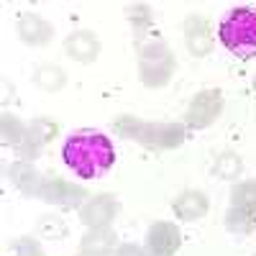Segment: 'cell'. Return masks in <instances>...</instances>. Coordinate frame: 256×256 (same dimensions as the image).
<instances>
[{
  "label": "cell",
  "mask_w": 256,
  "mask_h": 256,
  "mask_svg": "<svg viewBox=\"0 0 256 256\" xmlns=\"http://www.w3.org/2000/svg\"><path fill=\"white\" fill-rule=\"evenodd\" d=\"M64 164H67L77 177L95 180L102 177L116 162L113 144L102 134H77L64 144Z\"/></svg>",
  "instance_id": "1"
},
{
  "label": "cell",
  "mask_w": 256,
  "mask_h": 256,
  "mask_svg": "<svg viewBox=\"0 0 256 256\" xmlns=\"http://www.w3.org/2000/svg\"><path fill=\"white\" fill-rule=\"evenodd\" d=\"M220 41L228 52H233L238 59L256 56V10L251 8H236L220 20Z\"/></svg>",
  "instance_id": "2"
},
{
  "label": "cell",
  "mask_w": 256,
  "mask_h": 256,
  "mask_svg": "<svg viewBox=\"0 0 256 256\" xmlns=\"http://www.w3.org/2000/svg\"><path fill=\"white\" fill-rule=\"evenodd\" d=\"M116 131L126 138H136L146 146H162V148H172V146H180L184 141V128L177 126V123H144V120H136L134 116H126L120 120H116Z\"/></svg>",
  "instance_id": "3"
},
{
  "label": "cell",
  "mask_w": 256,
  "mask_h": 256,
  "mask_svg": "<svg viewBox=\"0 0 256 256\" xmlns=\"http://www.w3.org/2000/svg\"><path fill=\"white\" fill-rule=\"evenodd\" d=\"M138 67H141V80L148 88H162V84L169 82V77L174 72V59L164 44H152L144 49Z\"/></svg>",
  "instance_id": "4"
},
{
  "label": "cell",
  "mask_w": 256,
  "mask_h": 256,
  "mask_svg": "<svg viewBox=\"0 0 256 256\" xmlns=\"http://www.w3.org/2000/svg\"><path fill=\"white\" fill-rule=\"evenodd\" d=\"M223 110V95L220 90H202L200 95H195V100L190 102L187 110V123L192 128H208Z\"/></svg>",
  "instance_id": "5"
},
{
  "label": "cell",
  "mask_w": 256,
  "mask_h": 256,
  "mask_svg": "<svg viewBox=\"0 0 256 256\" xmlns=\"http://www.w3.org/2000/svg\"><path fill=\"white\" fill-rule=\"evenodd\" d=\"M38 195H41V200H46L52 205L77 208L84 198H88V190L77 187V184H70V182H64V180H49V182L41 184Z\"/></svg>",
  "instance_id": "6"
},
{
  "label": "cell",
  "mask_w": 256,
  "mask_h": 256,
  "mask_svg": "<svg viewBox=\"0 0 256 256\" xmlns=\"http://www.w3.org/2000/svg\"><path fill=\"white\" fill-rule=\"evenodd\" d=\"M180 241V230L172 223H154L148 228V254L152 256H174Z\"/></svg>",
  "instance_id": "7"
},
{
  "label": "cell",
  "mask_w": 256,
  "mask_h": 256,
  "mask_svg": "<svg viewBox=\"0 0 256 256\" xmlns=\"http://www.w3.org/2000/svg\"><path fill=\"white\" fill-rule=\"evenodd\" d=\"M184 41H187L190 54H195V56H205V54H210L212 36H210L208 20L200 18V16H190V18L184 20Z\"/></svg>",
  "instance_id": "8"
},
{
  "label": "cell",
  "mask_w": 256,
  "mask_h": 256,
  "mask_svg": "<svg viewBox=\"0 0 256 256\" xmlns=\"http://www.w3.org/2000/svg\"><path fill=\"white\" fill-rule=\"evenodd\" d=\"M116 210H118V205H116V200L110 195H98L80 210V218H82L84 226H90V228H102V226H108L113 220Z\"/></svg>",
  "instance_id": "9"
},
{
  "label": "cell",
  "mask_w": 256,
  "mask_h": 256,
  "mask_svg": "<svg viewBox=\"0 0 256 256\" xmlns=\"http://www.w3.org/2000/svg\"><path fill=\"white\" fill-rule=\"evenodd\" d=\"M64 49H67V54L72 59H77L82 64H90L100 54V41L90 31H77V34H72L67 41H64Z\"/></svg>",
  "instance_id": "10"
},
{
  "label": "cell",
  "mask_w": 256,
  "mask_h": 256,
  "mask_svg": "<svg viewBox=\"0 0 256 256\" xmlns=\"http://www.w3.org/2000/svg\"><path fill=\"white\" fill-rule=\"evenodd\" d=\"M18 34H20V38L26 41V44H31V46H41V44H46V41L52 38V26L46 24L44 18H38V16H34V13H24L18 18Z\"/></svg>",
  "instance_id": "11"
},
{
  "label": "cell",
  "mask_w": 256,
  "mask_h": 256,
  "mask_svg": "<svg viewBox=\"0 0 256 256\" xmlns=\"http://www.w3.org/2000/svg\"><path fill=\"white\" fill-rule=\"evenodd\" d=\"M56 131H59V126L56 123H52V120H46V118H38V120H34V126L28 128V134H26V146H24V154L26 156H36L41 148H44L46 144H52L54 141V136H56Z\"/></svg>",
  "instance_id": "12"
},
{
  "label": "cell",
  "mask_w": 256,
  "mask_h": 256,
  "mask_svg": "<svg viewBox=\"0 0 256 256\" xmlns=\"http://www.w3.org/2000/svg\"><path fill=\"white\" fill-rule=\"evenodd\" d=\"M174 212H177V218H182V220H200L208 212V198L202 195V192H198V190H187V192H182V195L177 198Z\"/></svg>",
  "instance_id": "13"
},
{
  "label": "cell",
  "mask_w": 256,
  "mask_h": 256,
  "mask_svg": "<svg viewBox=\"0 0 256 256\" xmlns=\"http://www.w3.org/2000/svg\"><path fill=\"white\" fill-rule=\"evenodd\" d=\"M116 244V233L102 226V228H90V233L82 238V256H110Z\"/></svg>",
  "instance_id": "14"
},
{
  "label": "cell",
  "mask_w": 256,
  "mask_h": 256,
  "mask_svg": "<svg viewBox=\"0 0 256 256\" xmlns=\"http://www.w3.org/2000/svg\"><path fill=\"white\" fill-rule=\"evenodd\" d=\"M8 174L13 180V184L20 190V192H26V195H34V192H38V172L28 164V162H18L8 169Z\"/></svg>",
  "instance_id": "15"
},
{
  "label": "cell",
  "mask_w": 256,
  "mask_h": 256,
  "mask_svg": "<svg viewBox=\"0 0 256 256\" xmlns=\"http://www.w3.org/2000/svg\"><path fill=\"white\" fill-rule=\"evenodd\" d=\"M36 84L38 88H44L49 92H56L64 88V72L59 67H54V64H46V67H38L36 72Z\"/></svg>",
  "instance_id": "16"
},
{
  "label": "cell",
  "mask_w": 256,
  "mask_h": 256,
  "mask_svg": "<svg viewBox=\"0 0 256 256\" xmlns=\"http://www.w3.org/2000/svg\"><path fill=\"white\" fill-rule=\"evenodd\" d=\"M228 228L238 230V233H248L256 228V210H246V208H230L228 212Z\"/></svg>",
  "instance_id": "17"
},
{
  "label": "cell",
  "mask_w": 256,
  "mask_h": 256,
  "mask_svg": "<svg viewBox=\"0 0 256 256\" xmlns=\"http://www.w3.org/2000/svg\"><path fill=\"white\" fill-rule=\"evenodd\" d=\"M216 174L220 177V180H236L238 174H241V156L238 154H233V152H226V154H220L218 156V162H216Z\"/></svg>",
  "instance_id": "18"
},
{
  "label": "cell",
  "mask_w": 256,
  "mask_h": 256,
  "mask_svg": "<svg viewBox=\"0 0 256 256\" xmlns=\"http://www.w3.org/2000/svg\"><path fill=\"white\" fill-rule=\"evenodd\" d=\"M230 208L256 210V182H244L238 187H233V192H230Z\"/></svg>",
  "instance_id": "19"
},
{
  "label": "cell",
  "mask_w": 256,
  "mask_h": 256,
  "mask_svg": "<svg viewBox=\"0 0 256 256\" xmlns=\"http://www.w3.org/2000/svg\"><path fill=\"white\" fill-rule=\"evenodd\" d=\"M24 126H20V120L16 116H3V141L6 144H18L20 138H24Z\"/></svg>",
  "instance_id": "20"
},
{
  "label": "cell",
  "mask_w": 256,
  "mask_h": 256,
  "mask_svg": "<svg viewBox=\"0 0 256 256\" xmlns=\"http://www.w3.org/2000/svg\"><path fill=\"white\" fill-rule=\"evenodd\" d=\"M10 256H44V254H41V248H38L36 241H31V238H20V241L13 244Z\"/></svg>",
  "instance_id": "21"
},
{
  "label": "cell",
  "mask_w": 256,
  "mask_h": 256,
  "mask_svg": "<svg viewBox=\"0 0 256 256\" xmlns=\"http://www.w3.org/2000/svg\"><path fill=\"white\" fill-rule=\"evenodd\" d=\"M128 16H131V20L136 26H148V24H152V16H148L146 6H134L131 10H128Z\"/></svg>",
  "instance_id": "22"
},
{
  "label": "cell",
  "mask_w": 256,
  "mask_h": 256,
  "mask_svg": "<svg viewBox=\"0 0 256 256\" xmlns=\"http://www.w3.org/2000/svg\"><path fill=\"white\" fill-rule=\"evenodd\" d=\"M116 256H146L138 246H134V244H123L120 248H118V254Z\"/></svg>",
  "instance_id": "23"
},
{
  "label": "cell",
  "mask_w": 256,
  "mask_h": 256,
  "mask_svg": "<svg viewBox=\"0 0 256 256\" xmlns=\"http://www.w3.org/2000/svg\"><path fill=\"white\" fill-rule=\"evenodd\" d=\"M254 92H256V80H254Z\"/></svg>",
  "instance_id": "24"
}]
</instances>
